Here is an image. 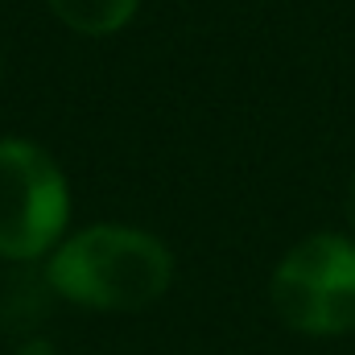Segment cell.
Instances as JSON below:
<instances>
[{
    "label": "cell",
    "mask_w": 355,
    "mask_h": 355,
    "mask_svg": "<svg viewBox=\"0 0 355 355\" xmlns=\"http://www.w3.org/2000/svg\"><path fill=\"white\" fill-rule=\"evenodd\" d=\"M71 215V190L58 162L21 137L0 141V257H46Z\"/></svg>",
    "instance_id": "cell-3"
},
{
    "label": "cell",
    "mask_w": 355,
    "mask_h": 355,
    "mask_svg": "<svg viewBox=\"0 0 355 355\" xmlns=\"http://www.w3.org/2000/svg\"><path fill=\"white\" fill-rule=\"evenodd\" d=\"M347 223L355 232V170H352V182H347Z\"/></svg>",
    "instance_id": "cell-5"
},
{
    "label": "cell",
    "mask_w": 355,
    "mask_h": 355,
    "mask_svg": "<svg viewBox=\"0 0 355 355\" xmlns=\"http://www.w3.org/2000/svg\"><path fill=\"white\" fill-rule=\"evenodd\" d=\"M268 297L297 335L331 339L355 331V240L339 232L306 236L272 268Z\"/></svg>",
    "instance_id": "cell-2"
},
{
    "label": "cell",
    "mask_w": 355,
    "mask_h": 355,
    "mask_svg": "<svg viewBox=\"0 0 355 355\" xmlns=\"http://www.w3.org/2000/svg\"><path fill=\"white\" fill-rule=\"evenodd\" d=\"M46 4L67 29L83 37H107L132 21L141 0H46Z\"/></svg>",
    "instance_id": "cell-4"
},
{
    "label": "cell",
    "mask_w": 355,
    "mask_h": 355,
    "mask_svg": "<svg viewBox=\"0 0 355 355\" xmlns=\"http://www.w3.org/2000/svg\"><path fill=\"white\" fill-rule=\"evenodd\" d=\"M46 277L75 306L145 310L170 289L174 257L157 236L141 227L99 223L62 240L46 265Z\"/></svg>",
    "instance_id": "cell-1"
}]
</instances>
